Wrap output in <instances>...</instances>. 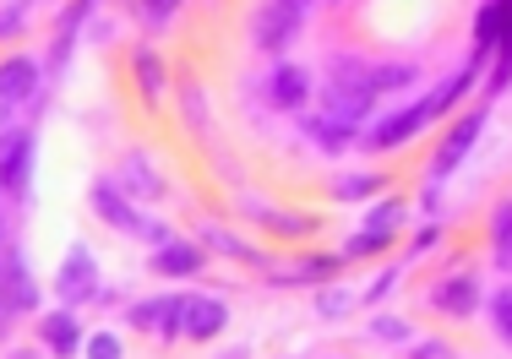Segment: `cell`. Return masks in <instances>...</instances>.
<instances>
[{
  "label": "cell",
  "instance_id": "d6a6232c",
  "mask_svg": "<svg viewBox=\"0 0 512 359\" xmlns=\"http://www.w3.org/2000/svg\"><path fill=\"white\" fill-rule=\"evenodd\" d=\"M491 327H496V338L512 349V289H502V294L491 300Z\"/></svg>",
  "mask_w": 512,
  "mask_h": 359
},
{
  "label": "cell",
  "instance_id": "6da1fadb",
  "mask_svg": "<svg viewBox=\"0 0 512 359\" xmlns=\"http://www.w3.org/2000/svg\"><path fill=\"white\" fill-rule=\"evenodd\" d=\"M306 11H311V0H262L251 17V44L262 55L284 60L295 49V39L306 33Z\"/></svg>",
  "mask_w": 512,
  "mask_h": 359
},
{
  "label": "cell",
  "instance_id": "3957f363",
  "mask_svg": "<svg viewBox=\"0 0 512 359\" xmlns=\"http://www.w3.org/2000/svg\"><path fill=\"white\" fill-rule=\"evenodd\" d=\"M436 98H414V104H404V109H387L382 120L371 126V136H365V147L371 153H398V147H409L414 136H425L436 126Z\"/></svg>",
  "mask_w": 512,
  "mask_h": 359
},
{
  "label": "cell",
  "instance_id": "5bb4252c",
  "mask_svg": "<svg viewBox=\"0 0 512 359\" xmlns=\"http://www.w3.org/2000/svg\"><path fill=\"white\" fill-rule=\"evenodd\" d=\"M371 109H376V93L360 88V82H327L322 88V115L344 120V126H360Z\"/></svg>",
  "mask_w": 512,
  "mask_h": 359
},
{
  "label": "cell",
  "instance_id": "8d00e7d4",
  "mask_svg": "<svg viewBox=\"0 0 512 359\" xmlns=\"http://www.w3.org/2000/svg\"><path fill=\"white\" fill-rule=\"evenodd\" d=\"M447 354H453V349H447L442 338H425V343H414V349H409V359H447Z\"/></svg>",
  "mask_w": 512,
  "mask_h": 359
},
{
  "label": "cell",
  "instance_id": "ffe728a7",
  "mask_svg": "<svg viewBox=\"0 0 512 359\" xmlns=\"http://www.w3.org/2000/svg\"><path fill=\"white\" fill-rule=\"evenodd\" d=\"M197 245H202V251H213V256H229V262H251V267H267V256L256 251V245H246V240H240V234H229L224 224H202Z\"/></svg>",
  "mask_w": 512,
  "mask_h": 359
},
{
  "label": "cell",
  "instance_id": "ba28073f",
  "mask_svg": "<svg viewBox=\"0 0 512 359\" xmlns=\"http://www.w3.org/2000/svg\"><path fill=\"white\" fill-rule=\"evenodd\" d=\"M126 321L137 332H158L164 343L186 338V294H158V300H137L126 311Z\"/></svg>",
  "mask_w": 512,
  "mask_h": 359
},
{
  "label": "cell",
  "instance_id": "e0dca14e",
  "mask_svg": "<svg viewBox=\"0 0 512 359\" xmlns=\"http://www.w3.org/2000/svg\"><path fill=\"white\" fill-rule=\"evenodd\" d=\"M33 93H39V60L33 55L0 60V98H6V104H28Z\"/></svg>",
  "mask_w": 512,
  "mask_h": 359
},
{
  "label": "cell",
  "instance_id": "4dcf8cb0",
  "mask_svg": "<svg viewBox=\"0 0 512 359\" xmlns=\"http://www.w3.org/2000/svg\"><path fill=\"white\" fill-rule=\"evenodd\" d=\"M82 359H126V343H120V332H88Z\"/></svg>",
  "mask_w": 512,
  "mask_h": 359
},
{
  "label": "cell",
  "instance_id": "7c38bea8",
  "mask_svg": "<svg viewBox=\"0 0 512 359\" xmlns=\"http://www.w3.org/2000/svg\"><path fill=\"white\" fill-rule=\"evenodd\" d=\"M115 185L131 196V202H158V196L169 191V185H164V175L153 169V158L142 153V147H131V153L120 158V175H115Z\"/></svg>",
  "mask_w": 512,
  "mask_h": 359
},
{
  "label": "cell",
  "instance_id": "4316f807",
  "mask_svg": "<svg viewBox=\"0 0 512 359\" xmlns=\"http://www.w3.org/2000/svg\"><path fill=\"white\" fill-rule=\"evenodd\" d=\"M387 245H398V229H371V224H365V229L349 234L338 256H344V262H355V256H382Z\"/></svg>",
  "mask_w": 512,
  "mask_h": 359
},
{
  "label": "cell",
  "instance_id": "7a4b0ae2",
  "mask_svg": "<svg viewBox=\"0 0 512 359\" xmlns=\"http://www.w3.org/2000/svg\"><path fill=\"white\" fill-rule=\"evenodd\" d=\"M480 131H485V104L463 109V115L453 120V126H447V136L436 142V153H431V169H425V196H431L442 180H453V175H458V164L474 153V142H480Z\"/></svg>",
  "mask_w": 512,
  "mask_h": 359
},
{
  "label": "cell",
  "instance_id": "836d02e7",
  "mask_svg": "<svg viewBox=\"0 0 512 359\" xmlns=\"http://www.w3.org/2000/svg\"><path fill=\"white\" fill-rule=\"evenodd\" d=\"M28 0H11V6H0V39H17L22 28H28Z\"/></svg>",
  "mask_w": 512,
  "mask_h": 359
},
{
  "label": "cell",
  "instance_id": "44dd1931",
  "mask_svg": "<svg viewBox=\"0 0 512 359\" xmlns=\"http://www.w3.org/2000/svg\"><path fill=\"white\" fill-rule=\"evenodd\" d=\"M93 6L99 0H66V11L55 17V44H50V66H66V55H71V39H77V28L93 17Z\"/></svg>",
  "mask_w": 512,
  "mask_h": 359
},
{
  "label": "cell",
  "instance_id": "ac0fdd59",
  "mask_svg": "<svg viewBox=\"0 0 512 359\" xmlns=\"http://www.w3.org/2000/svg\"><path fill=\"white\" fill-rule=\"evenodd\" d=\"M338 272H344V256L338 251H306L289 262V272L278 283H311V289H322V283H333Z\"/></svg>",
  "mask_w": 512,
  "mask_h": 359
},
{
  "label": "cell",
  "instance_id": "e575fe53",
  "mask_svg": "<svg viewBox=\"0 0 512 359\" xmlns=\"http://www.w3.org/2000/svg\"><path fill=\"white\" fill-rule=\"evenodd\" d=\"M371 338L404 343V338H409V321H404V316H376V321H371Z\"/></svg>",
  "mask_w": 512,
  "mask_h": 359
},
{
  "label": "cell",
  "instance_id": "8fae6325",
  "mask_svg": "<svg viewBox=\"0 0 512 359\" xmlns=\"http://www.w3.org/2000/svg\"><path fill=\"white\" fill-rule=\"evenodd\" d=\"M131 77H137V93H142V109H164V93H169V66L153 44H137L131 49Z\"/></svg>",
  "mask_w": 512,
  "mask_h": 359
},
{
  "label": "cell",
  "instance_id": "484cf974",
  "mask_svg": "<svg viewBox=\"0 0 512 359\" xmlns=\"http://www.w3.org/2000/svg\"><path fill=\"white\" fill-rule=\"evenodd\" d=\"M306 131L322 153H349V147H355V126H344V120H333V115H311Z\"/></svg>",
  "mask_w": 512,
  "mask_h": 359
},
{
  "label": "cell",
  "instance_id": "f1b7e54d",
  "mask_svg": "<svg viewBox=\"0 0 512 359\" xmlns=\"http://www.w3.org/2000/svg\"><path fill=\"white\" fill-rule=\"evenodd\" d=\"M349 311H355V294H349V289H338V283H322V289H316V316L344 321Z\"/></svg>",
  "mask_w": 512,
  "mask_h": 359
},
{
  "label": "cell",
  "instance_id": "d4e9b609",
  "mask_svg": "<svg viewBox=\"0 0 512 359\" xmlns=\"http://www.w3.org/2000/svg\"><path fill=\"white\" fill-rule=\"evenodd\" d=\"M420 82V66L414 60H371V93L382 98V93H404Z\"/></svg>",
  "mask_w": 512,
  "mask_h": 359
},
{
  "label": "cell",
  "instance_id": "74e56055",
  "mask_svg": "<svg viewBox=\"0 0 512 359\" xmlns=\"http://www.w3.org/2000/svg\"><path fill=\"white\" fill-rule=\"evenodd\" d=\"M431 245H442V224H425V229H420V234H414V240H409V251L420 256V251H431Z\"/></svg>",
  "mask_w": 512,
  "mask_h": 359
},
{
  "label": "cell",
  "instance_id": "cb8c5ba5",
  "mask_svg": "<svg viewBox=\"0 0 512 359\" xmlns=\"http://www.w3.org/2000/svg\"><path fill=\"white\" fill-rule=\"evenodd\" d=\"M496 6H502V44H496L491 77H485V98H496L512 82V0H496Z\"/></svg>",
  "mask_w": 512,
  "mask_h": 359
},
{
  "label": "cell",
  "instance_id": "9a60e30c",
  "mask_svg": "<svg viewBox=\"0 0 512 359\" xmlns=\"http://www.w3.org/2000/svg\"><path fill=\"white\" fill-rule=\"evenodd\" d=\"M207 267V251L197 240H164V245H153V272L158 278H197V272Z\"/></svg>",
  "mask_w": 512,
  "mask_h": 359
},
{
  "label": "cell",
  "instance_id": "2e32d148",
  "mask_svg": "<svg viewBox=\"0 0 512 359\" xmlns=\"http://www.w3.org/2000/svg\"><path fill=\"white\" fill-rule=\"evenodd\" d=\"M39 343L50 349L55 359H77L82 354V321H77V311H44L39 316Z\"/></svg>",
  "mask_w": 512,
  "mask_h": 359
},
{
  "label": "cell",
  "instance_id": "7402d4cb",
  "mask_svg": "<svg viewBox=\"0 0 512 359\" xmlns=\"http://www.w3.org/2000/svg\"><path fill=\"white\" fill-rule=\"evenodd\" d=\"M251 213L262 218V229L278 234V240H311V234L322 229L316 213H273V207H251Z\"/></svg>",
  "mask_w": 512,
  "mask_h": 359
},
{
  "label": "cell",
  "instance_id": "9c48e42d",
  "mask_svg": "<svg viewBox=\"0 0 512 359\" xmlns=\"http://www.w3.org/2000/svg\"><path fill=\"white\" fill-rule=\"evenodd\" d=\"M311 93H316V82H311V71L300 66V60H278V66L267 71V82H262V98L273 109H289V115H300V109L311 104Z\"/></svg>",
  "mask_w": 512,
  "mask_h": 359
},
{
  "label": "cell",
  "instance_id": "83f0119b",
  "mask_svg": "<svg viewBox=\"0 0 512 359\" xmlns=\"http://www.w3.org/2000/svg\"><path fill=\"white\" fill-rule=\"evenodd\" d=\"M180 115H186L191 136H207V93L197 77H180Z\"/></svg>",
  "mask_w": 512,
  "mask_h": 359
},
{
  "label": "cell",
  "instance_id": "1f68e13d",
  "mask_svg": "<svg viewBox=\"0 0 512 359\" xmlns=\"http://www.w3.org/2000/svg\"><path fill=\"white\" fill-rule=\"evenodd\" d=\"M137 6H142L137 17L148 22V28H169V22H175V11L186 6V0H137Z\"/></svg>",
  "mask_w": 512,
  "mask_h": 359
},
{
  "label": "cell",
  "instance_id": "4fadbf2b",
  "mask_svg": "<svg viewBox=\"0 0 512 359\" xmlns=\"http://www.w3.org/2000/svg\"><path fill=\"white\" fill-rule=\"evenodd\" d=\"M229 327V300L224 294H186V338L213 343Z\"/></svg>",
  "mask_w": 512,
  "mask_h": 359
},
{
  "label": "cell",
  "instance_id": "603a6c76",
  "mask_svg": "<svg viewBox=\"0 0 512 359\" xmlns=\"http://www.w3.org/2000/svg\"><path fill=\"white\" fill-rule=\"evenodd\" d=\"M327 191H333V202H376V196L387 191V175H376V169H355V175H338Z\"/></svg>",
  "mask_w": 512,
  "mask_h": 359
},
{
  "label": "cell",
  "instance_id": "d6986e66",
  "mask_svg": "<svg viewBox=\"0 0 512 359\" xmlns=\"http://www.w3.org/2000/svg\"><path fill=\"white\" fill-rule=\"evenodd\" d=\"M496 44H502V6L496 0H485L480 17H474V49H469V66L485 71L496 60Z\"/></svg>",
  "mask_w": 512,
  "mask_h": 359
},
{
  "label": "cell",
  "instance_id": "30bf717a",
  "mask_svg": "<svg viewBox=\"0 0 512 359\" xmlns=\"http://www.w3.org/2000/svg\"><path fill=\"white\" fill-rule=\"evenodd\" d=\"M88 202H93V213H99L109 229H120V234H148V218L137 213V202H131V196L120 191L115 180H93Z\"/></svg>",
  "mask_w": 512,
  "mask_h": 359
},
{
  "label": "cell",
  "instance_id": "f546056e",
  "mask_svg": "<svg viewBox=\"0 0 512 359\" xmlns=\"http://www.w3.org/2000/svg\"><path fill=\"white\" fill-rule=\"evenodd\" d=\"M404 213H409V207H404V196H387V202L376 196V202H371V213H365V224H371V229H404Z\"/></svg>",
  "mask_w": 512,
  "mask_h": 359
},
{
  "label": "cell",
  "instance_id": "277c9868",
  "mask_svg": "<svg viewBox=\"0 0 512 359\" xmlns=\"http://www.w3.org/2000/svg\"><path fill=\"white\" fill-rule=\"evenodd\" d=\"M39 278L28 272V256L17 245L0 251V321H17V316H33L39 311Z\"/></svg>",
  "mask_w": 512,
  "mask_h": 359
},
{
  "label": "cell",
  "instance_id": "d590c367",
  "mask_svg": "<svg viewBox=\"0 0 512 359\" xmlns=\"http://www.w3.org/2000/svg\"><path fill=\"white\" fill-rule=\"evenodd\" d=\"M398 278H404V272H398V267H387V272H376V278H371V289H365V300H387V294H393L398 289Z\"/></svg>",
  "mask_w": 512,
  "mask_h": 359
},
{
  "label": "cell",
  "instance_id": "52a82bcc",
  "mask_svg": "<svg viewBox=\"0 0 512 359\" xmlns=\"http://www.w3.org/2000/svg\"><path fill=\"white\" fill-rule=\"evenodd\" d=\"M55 294L60 305H71V311H82L88 300H99V262H93L88 245H71L66 262H60L55 272Z\"/></svg>",
  "mask_w": 512,
  "mask_h": 359
},
{
  "label": "cell",
  "instance_id": "5b68a950",
  "mask_svg": "<svg viewBox=\"0 0 512 359\" xmlns=\"http://www.w3.org/2000/svg\"><path fill=\"white\" fill-rule=\"evenodd\" d=\"M425 305H431L436 316H447V321H474V311L485 305L480 272H447V278H436L431 294H425Z\"/></svg>",
  "mask_w": 512,
  "mask_h": 359
},
{
  "label": "cell",
  "instance_id": "f35d334b",
  "mask_svg": "<svg viewBox=\"0 0 512 359\" xmlns=\"http://www.w3.org/2000/svg\"><path fill=\"white\" fill-rule=\"evenodd\" d=\"M6 109H11V104H6V98H0V120H6Z\"/></svg>",
  "mask_w": 512,
  "mask_h": 359
},
{
  "label": "cell",
  "instance_id": "8992f818",
  "mask_svg": "<svg viewBox=\"0 0 512 359\" xmlns=\"http://www.w3.org/2000/svg\"><path fill=\"white\" fill-rule=\"evenodd\" d=\"M33 158H39V142H33V131H22V126L0 131V191H6L11 202H22V196H28Z\"/></svg>",
  "mask_w": 512,
  "mask_h": 359
}]
</instances>
